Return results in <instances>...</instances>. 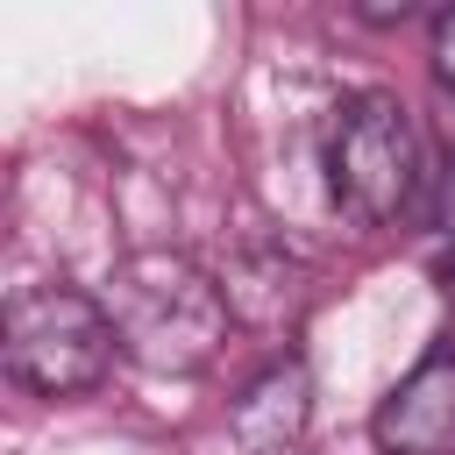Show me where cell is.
<instances>
[{
	"label": "cell",
	"mask_w": 455,
	"mask_h": 455,
	"mask_svg": "<svg viewBox=\"0 0 455 455\" xmlns=\"http://www.w3.org/2000/svg\"><path fill=\"white\" fill-rule=\"evenodd\" d=\"M107 320L121 334V355L149 377H199L228 341V284L206 277L178 249H142L107 277Z\"/></svg>",
	"instance_id": "6da1fadb"
},
{
	"label": "cell",
	"mask_w": 455,
	"mask_h": 455,
	"mask_svg": "<svg viewBox=\"0 0 455 455\" xmlns=\"http://www.w3.org/2000/svg\"><path fill=\"white\" fill-rule=\"evenodd\" d=\"M114 320L92 291L78 284H28L7 299V320H0V363L21 391L36 398H85L107 384L114 370Z\"/></svg>",
	"instance_id": "7a4b0ae2"
},
{
	"label": "cell",
	"mask_w": 455,
	"mask_h": 455,
	"mask_svg": "<svg viewBox=\"0 0 455 455\" xmlns=\"http://www.w3.org/2000/svg\"><path fill=\"white\" fill-rule=\"evenodd\" d=\"M327 192L348 220L384 228L419 192V135L391 92H348L327 121Z\"/></svg>",
	"instance_id": "3957f363"
},
{
	"label": "cell",
	"mask_w": 455,
	"mask_h": 455,
	"mask_svg": "<svg viewBox=\"0 0 455 455\" xmlns=\"http://www.w3.org/2000/svg\"><path fill=\"white\" fill-rule=\"evenodd\" d=\"M377 455H455V341H434L370 412Z\"/></svg>",
	"instance_id": "277c9868"
},
{
	"label": "cell",
	"mask_w": 455,
	"mask_h": 455,
	"mask_svg": "<svg viewBox=\"0 0 455 455\" xmlns=\"http://www.w3.org/2000/svg\"><path fill=\"white\" fill-rule=\"evenodd\" d=\"M306 419H313V370H306L299 355L270 363V370L228 405V434H235L242 455H299Z\"/></svg>",
	"instance_id": "5b68a950"
},
{
	"label": "cell",
	"mask_w": 455,
	"mask_h": 455,
	"mask_svg": "<svg viewBox=\"0 0 455 455\" xmlns=\"http://www.w3.org/2000/svg\"><path fill=\"white\" fill-rule=\"evenodd\" d=\"M434 85L455 92V7L434 14Z\"/></svg>",
	"instance_id": "8992f818"
},
{
	"label": "cell",
	"mask_w": 455,
	"mask_h": 455,
	"mask_svg": "<svg viewBox=\"0 0 455 455\" xmlns=\"http://www.w3.org/2000/svg\"><path fill=\"white\" fill-rule=\"evenodd\" d=\"M434 284L455 299V213L441 220V242H434Z\"/></svg>",
	"instance_id": "52a82bcc"
}]
</instances>
